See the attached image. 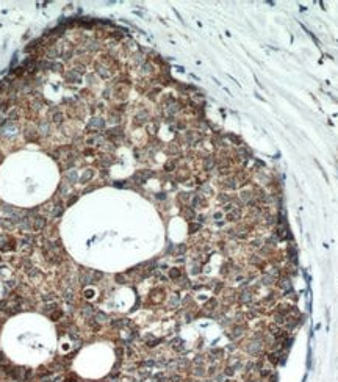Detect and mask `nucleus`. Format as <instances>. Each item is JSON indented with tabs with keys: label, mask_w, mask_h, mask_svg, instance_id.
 <instances>
[{
	"label": "nucleus",
	"mask_w": 338,
	"mask_h": 382,
	"mask_svg": "<svg viewBox=\"0 0 338 382\" xmlns=\"http://www.w3.org/2000/svg\"><path fill=\"white\" fill-rule=\"evenodd\" d=\"M247 382H257L255 379H252V377H250V379H247Z\"/></svg>",
	"instance_id": "0eeeda50"
},
{
	"label": "nucleus",
	"mask_w": 338,
	"mask_h": 382,
	"mask_svg": "<svg viewBox=\"0 0 338 382\" xmlns=\"http://www.w3.org/2000/svg\"><path fill=\"white\" fill-rule=\"evenodd\" d=\"M260 374H262V377H268L269 374H271V371H269V370H264V368H263V370H262V373H260Z\"/></svg>",
	"instance_id": "423d86ee"
},
{
	"label": "nucleus",
	"mask_w": 338,
	"mask_h": 382,
	"mask_svg": "<svg viewBox=\"0 0 338 382\" xmlns=\"http://www.w3.org/2000/svg\"><path fill=\"white\" fill-rule=\"evenodd\" d=\"M227 382H233V381H227Z\"/></svg>",
	"instance_id": "6e6552de"
},
{
	"label": "nucleus",
	"mask_w": 338,
	"mask_h": 382,
	"mask_svg": "<svg viewBox=\"0 0 338 382\" xmlns=\"http://www.w3.org/2000/svg\"><path fill=\"white\" fill-rule=\"evenodd\" d=\"M240 212L238 210H235V212H232V213H229V215H227V219L229 221H236V219H240Z\"/></svg>",
	"instance_id": "f257e3e1"
},
{
	"label": "nucleus",
	"mask_w": 338,
	"mask_h": 382,
	"mask_svg": "<svg viewBox=\"0 0 338 382\" xmlns=\"http://www.w3.org/2000/svg\"><path fill=\"white\" fill-rule=\"evenodd\" d=\"M179 276H180V271L177 270V268H172V270H171V277H174V279H175V277H179Z\"/></svg>",
	"instance_id": "20e7f679"
},
{
	"label": "nucleus",
	"mask_w": 338,
	"mask_h": 382,
	"mask_svg": "<svg viewBox=\"0 0 338 382\" xmlns=\"http://www.w3.org/2000/svg\"><path fill=\"white\" fill-rule=\"evenodd\" d=\"M194 373H196V374H197V376H204V374H205V371H204V368H202V366H197V368H196V371H194Z\"/></svg>",
	"instance_id": "39448f33"
},
{
	"label": "nucleus",
	"mask_w": 338,
	"mask_h": 382,
	"mask_svg": "<svg viewBox=\"0 0 338 382\" xmlns=\"http://www.w3.org/2000/svg\"><path fill=\"white\" fill-rule=\"evenodd\" d=\"M269 362L272 363V365H277L279 363V354H269V359H268Z\"/></svg>",
	"instance_id": "f03ea898"
},
{
	"label": "nucleus",
	"mask_w": 338,
	"mask_h": 382,
	"mask_svg": "<svg viewBox=\"0 0 338 382\" xmlns=\"http://www.w3.org/2000/svg\"><path fill=\"white\" fill-rule=\"evenodd\" d=\"M224 374H226V376H233V374H235V370H233L232 366H227L226 370H224Z\"/></svg>",
	"instance_id": "7ed1b4c3"
}]
</instances>
